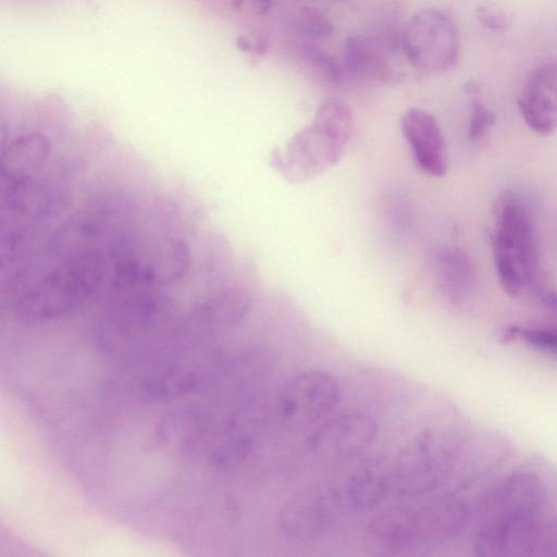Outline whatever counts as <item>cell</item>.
I'll return each mask as SVG.
<instances>
[{
	"label": "cell",
	"instance_id": "1",
	"mask_svg": "<svg viewBox=\"0 0 557 557\" xmlns=\"http://www.w3.org/2000/svg\"><path fill=\"white\" fill-rule=\"evenodd\" d=\"M242 326L221 293L162 290L119 304L49 358L51 429L74 480L100 490L186 498L212 487L244 424L232 408Z\"/></svg>",
	"mask_w": 557,
	"mask_h": 557
},
{
	"label": "cell",
	"instance_id": "2",
	"mask_svg": "<svg viewBox=\"0 0 557 557\" xmlns=\"http://www.w3.org/2000/svg\"><path fill=\"white\" fill-rule=\"evenodd\" d=\"M352 129L349 107L338 98H327L318 107L313 122L295 134L284 153H271V164L292 182L319 175L342 157Z\"/></svg>",
	"mask_w": 557,
	"mask_h": 557
},
{
	"label": "cell",
	"instance_id": "3",
	"mask_svg": "<svg viewBox=\"0 0 557 557\" xmlns=\"http://www.w3.org/2000/svg\"><path fill=\"white\" fill-rule=\"evenodd\" d=\"M460 450L455 433L432 429L412 437L395 457L393 483L405 496H420L438 486Z\"/></svg>",
	"mask_w": 557,
	"mask_h": 557
},
{
	"label": "cell",
	"instance_id": "4",
	"mask_svg": "<svg viewBox=\"0 0 557 557\" xmlns=\"http://www.w3.org/2000/svg\"><path fill=\"white\" fill-rule=\"evenodd\" d=\"M401 51L419 70L431 73L449 71L460 53L458 26L444 10H421L403 28Z\"/></svg>",
	"mask_w": 557,
	"mask_h": 557
},
{
	"label": "cell",
	"instance_id": "5",
	"mask_svg": "<svg viewBox=\"0 0 557 557\" xmlns=\"http://www.w3.org/2000/svg\"><path fill=\"white\" fill-rule=\"evenodd\" d=\"M492 248L510 256L524 283L539 285L540 255L530 210L513 193H506L499 200Z\"/></svg>",
	"mask_w": 557,
	"mask_h": 557
},
{
	"label": "cell",
	"instance_id": "6",
	"mask_svg": "<svg viewBox=\"0 0 557 557\" xmlns=\"http://www.w3.org/2000/svg\"><path fill=\"white\" fill-rule=\"evenodd\" d=\"M557 548V529L543 528L535 517L495 519L484 523L474 540L482 557L525 556Z\"/></svg>",
	"mask_w": 557,
	"mask_h": 557
},
{
	"label": "cell",
	"instance_id": "7",
	"mask_svg": "<svg viewBox=\"0 0 557 557\" xmlns=\"http://www.w3.org/2000/svg\"><path fill=\"white\" fill-rule=\"evenodd\" d=\"M341 398L336 379L322 370H304L290 377L280 395L284 416L297 423H313L333 410Z\"/></svg>",
	"mask_w": 557,
	"mask_h": 557
},
{
	"label": "cell",
	"instance_id": "8",
	"mask_svg": "<svg viewBox=\"0 0 557 557\" xmlns=\"http://www.w3.org/2000/svg\"><path fill=\"white\" fill-rule=\"evenodd\" d=\"M336 511V495L332 491L311 487L284 504L280 511V525L289 539L312 542L330 530Z\"/></svg>",
	"mask_w": 557,
	"mask_h": 557
},
{
	"label": "cell",
	"instance_id": "9",
	"mask_svg": "<svg viewBox=\"0 0 557 557\" xmlns=\"http://www.w3.org/2000/svg\"><path fill=\"white\" fill-rule=\"evenodd\" d=\"M545 496V487L536 474L517 471L505 476L487 494L484 515L487 521L536 517Z\"/></svg>",
	"mask_w": 557,
	"mask_h": 557
},
{
	"label": "cell",
	"instance_id": "10",
	"mask_svg": "<svg viewBox=\"0 0 557 557\" xmlns=\"http://www.w3.org/2000/svg\"><path fill=\"white\" fill-rule=\"evenodd\" d=\"M518 108L537 134L547 135L557 128V60L545 61L530 72Z\"/></svg>",
	"mask_w": 557,
	"mask_h": 557
},
{
	"label": "cell",
	"instance_id": "11",
	"mask_svg": "<svg viewBox=\"0 0 557 557\" xmlns=\"http://www.w3.org/2000/svg\"><path fill=\"white\" fill-rule=\"evenodd\" d=\"M401 131L420 169L433 176L445 175V141L435 116L422 109L411 108L401 119Z\"/></svg>",
	"mask_w": 557,
	"mask_h": 557
},
{
	"label": "cell",
	"instance_id": "12",
	"mask_svg": "<svg viewBox=\"0 0 557 557\" xmlns=\"http://www.w3.org/2000/svg\"><path fill=\"white\" fill-rule=\"evenodd\" d=\"M377 424L368 414L350 412L338 416L311 435V447L337 456H350L367 449L375 441Z\"/></svg>",
	"mask_w": 557,
	"mask_h": 557
},
{
	"label": "cell",
	"instance_id": "13",
	"mask_svg": "<svg viewBox=\"0 0 557 557\" xmlns=\"http://www.w3.org/2000/svg\"><path fill=\"white\" fill-rule=\"evenodd\" d=\"M417 542V511H388L375 518L363 534V547L372 556L396 555Z\"/></svg>",
	"mask_w": 557,
	"mask_h": 557
},
{
	"label": "cell",
	"instance_id": "14",
	"mask_svg": "<svg viewBox=\"0 0 557 557\" xmlns=\"http://www.w3.org/2000/svg\"><path fill=\"white\" fill-rule=\"evenodd\" d=\"M388 53L374 36H350L343 47V69L356 77L387 81L393 76Z\"/></svg>",
	"mask_w": 557,
	"mask_h": 557
},
{
	"label": "cell",
	"instance_id": "15",
	"mask_svg": "<svg viewBox=\"0 0 557 557\" xmlns=\"http://www.w3.org/2000/svg\"><path fill=\"white\" fill-rule=\"evenodd\" d=\"M435 272L443 295L453 302L463 301L473 288L475 271L470 257L456 247L435 253Z\"/></svg>",
	"mask_w": 557,
	"mask_h": 557
},
{
	"label": "cell",
	"instance_id": "16",
	"mask_svg": "<svg viewBox=\"0 0 557 557\" xmlns=\"http://www.w3.org/2000/svg\"><path fill=\"white\" fill-rule=\"evenodd\" d=\"M468 510L456 498H446L417 511L420 542H442L457 536L466 525Z\"/></svg>",
	"mask_w": 557,
	"mask_h": 557
},
{
	"label": "cell",
	"instance_id": "17",
	"mask_svg": "<svg viewBox=\"0 0 557 557\" xmlns=\"http://www.w3.org/2000/svg\"><path fill=\"white\" fill-rule=\"evenodd\" d=\"M386 492V481L373 471L354 475L346 487L348 503L357 510L374 508L382 502Z\"/></svg>",
	"mask_w": 557,
	"mask_h": 557
},
{
	"label": "cell",
	"instance_id": "18",
	"mask_svg": "<svg viewBox=\"0 0 557 557\" xmlns=\"http://www.w3.org/2000/svg\"><path fill=\"white\" fill-rule=\"evenodd\" d=\"M294 28L300 36L320 39L334 32L330 17L319 8L306 5L299 9L294 20Z\"/></svg>",
	"mask_w": 557,
	"mask_h": 557
},
{
	"label": "cell",
	"instance_id": "19",
	"mask_svg": "<svg viewBox=\"0 0 557 557\" xmlns=\"http://www.w3.org/2000/svg\"><path fill=\"white\" fill-rule=\"evenodd\" d=\"M466 89L472 95V110L468 127V136L472 141H476L483 138L487 131L494 125L496 116L494 112L486 108L478 97V86L469 83Z\"/></svg>",
	"mask_w": 557,
	"mask_h": 557
},
{
	"label": "cell",
	"instance_id": "20",
	"mask_svg": "<svg viewBox=\"0 0 557 557\" xmlns=\"http://www.w3.org/2000/svg\"><path fill=\"white\" fill-rule=\"evenodd\" d=\"M516 335L530 346L557 357V329L554 326L520 327L516 325Z\"/></svg>",
	"mask_w": 557,
	"mask_h": 557
},
{
	"label": "cell",
	"instance_id": "21",
	"mask_svg": "<svg viewBox=\"0 0 557 557\" xmlns=\"http://www.w3.org/2000/svg\"><path fill=\"white\" fill-rule=\"evenodd\" d=\"M301 55L315 69H319L330 81L339 83L344 77V69L323 49L304 45Z\"/></svg>",
	"mask_w": 557,
	"mask_h": 557
},
{
	"label": "cell",
	"instance_id": "22",
	"mask_svg": "<svg viewBox=\"0 0 557 557\" xmlns=\"http://www.w3.org/2000/svg\"><path fill=\"white\" fill-rule=\"evenodd\" d=\"M384 220L393 231H404L410 222L406 201L398 195H388L384 200Z\"/></svg>",
	"mask_w": 557,
	"mask_h": 557
},
{
	"label": "cell",
	"instance_id": "23",
	"mask_svg": "<svg viewBox=\"0 0 557 557\" xmlns=\"http://www.w3.org/2000/svg\"><path fill=\"white\" fill-rule=\"evenodd\" d=\"M474 15L480 25L486 29L503 33L510 27L509 17L490 4L479 5L474 11Z\"/></svg>",
	"mask_w": 557,
	"mask_h": 557
},
{
	"label": "cell",
	"instance_id": "24",
	"mask_svg": "<svg viewBox=\"0 0 557 557\" xmlns=\"http://www.w3.org/2000/svg\"><path fill=\"white\" fill-rule=\"evenodd\" d=\"M535 293H536L540 301L544 306H546L547 308L557 312V292L556 290L537 285L535 287Z\"/></svg>",
	"mask_w": 557,
	"mask_h": 557
},
{
	"label": "cell",
	"instance_id": "25",
	"mask_svg": "<svg viewBox=\"0 0 557 557\" xmlns=\"http://www.w3.org/2000/svg\"><path fill=\"white\" fill-rule=\"evenodd\" d=\"M259 13H265L273 4L274 0H252Z\"/></svg>",
	"mask_w": 557,
	"mask_h": 557
},
{
	"label": "cell",
	"instance_id": "26",
	"mask_svg": "<svg viewBox=\"0 0 557 557\" xmlns=\"http://www.w3.org/2000/svg\"><path fill=\"white\" fill-rule=\"evenodd\" d=\"M334 2H345V1H348V0H332Z\"/></svg>",
	"mask_w": 557,
	"mask_h": 557
}]
</instances>
